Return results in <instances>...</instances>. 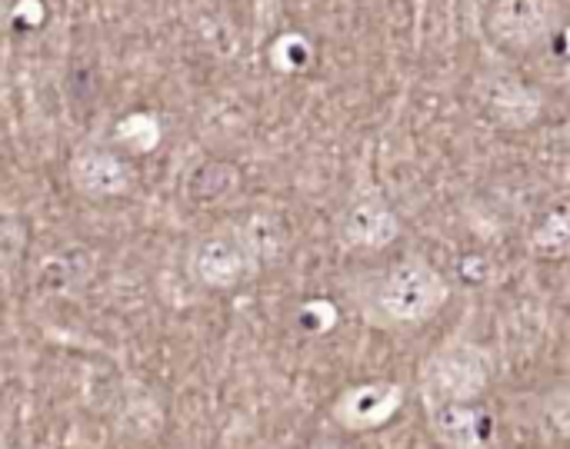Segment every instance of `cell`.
<instances>
[{"label":"cell","mask_w":570,"mask_h":449,"mask_svg":"<svg viewBox=\"0 0 570 449\" xmlns=\"http://www.w3.org/2000/svg\"><path fill=\"white\" fill-rule=\"evenodd\" d=\"M451 300V283L428 257H401L354 280L361 317L387 333H414L428 327Z\"/></svg>","instance_id":"obj_1"},{"label":"cell","mask_w":570,"mask_h":449,"mask_svg":"<svg viewBox=\"0 0 570 449\" xmlns=\"http://www.w3.org/2000/svg\"><path fill=\"white\" fill-rule=\"evenodd\" d=\"M491 387V357L484 347L468 340H451L438 347L417 373V393L428 410L448 403H471L481 400Z\"/></svg>","instance_id":"obj_2"},{"label":"cell","mask_w":570,"mask_h":449,"mask_svg":"<svg viewBox=\"0 0 570 449\" xmlns=\"http://www.w3.org/2000/svg\"><path fill=\"white\" fill-rule=\"evenodd\" d=\"M187 270L200 287L220 290V293L237 290L250 277L261 273V267H257L244 233L237 230V223H224L217 230L200 233L187 250Z\"/></svg>","instance_id":"obj_3"},{"label":"cell","mask_w":570,"mask_h":449,"mask_svg":"<svg viewBox=\"0 0 570 449\" xmlns=\"http://www.w3.org/2000/svg\"><path fill=\"white\" fill-rule=\"evenodd\" d=\"M561 0H494L484 20L488 37L501 50H534L564 30Z\"/></svg>","instance_id":"obj_4"},{"label":"cell","mask_w":570,"mask_h":449,"mask_svg":"<svg viewBox=\"0 0 570 449\" xmlns=\"http://www.w3.org/2000/svg\"><path fill=\"white\" fill-rule=\"evenodd\" d=\"M334 237L344 250L381 253L401 237V220L381 193H357L334 220Z\"/></svg>","instance_id":"obj_5"},{"label":"cell","mask_w":570,"mask_h":449,"mask_svg":"<svg viewBox=\"0 0 570 449\" xmlns=\"http://www.w3.org/2000/svg\"><path fill=\"white\" fill-rule=\"evenodd\" d=\"M478 100L484 113L508 130L531 127L544 107L541 90L524 83L514 70H504V67H491L478 77Z\"/></svg>","instance_id":"obj_6"},{"label":"cell","mask_w":570,"mask_h":449,"mask_svg":"<svg viewBox=\"0 0 570 449\" xmlns=\"http://www.w3.org/2000/svg\"><path fill=\"white\" fill-rule=\"evenodd\" d=\"M404 407V387L394 380H371V383H357L351 390H344L334 407H331V420L347 430V433H371L387 427Z\"/></svg>","instance_id":"obj_7"},{"label":"cell","mask_w":570,"mask_h":449,"mask_svg":"<svg viewBox=\"0 0 570 449\" xmlns=\"http://www.w3.org/2000/svg\"><path fill=\"white\" fill-rule=\"evenodd\" d=\"M67 177L73 183V190L87 200H114V197H124L130 193L137 173L130 170V163L107 150V147H97V143H87V147H77L70 153V163H67Z\"/></svg>","instance_id":"obj_8"},{"label":"cell","mask_w":570,"mask_h":449,"mask_svg":"<svg viewBox=\"0 0 570 449\" xmlns=\"http://www.w3.org/2000/svg\"><path fill=\"white\" fill-rule=\"evenodd\" d=\"M428 427L444 449H491L498 440V423L481 400L428 410Z\"/></svg>","instance_id":"obj_9"},{"label":"cell","mask_w":570,"mask_h":449,"mask_svg":"<svg viewBox=\"0 0 570 449\" xmlns=\"http://www.w3.org/2000/svg\"><path fill=\"white\" fill-rule=\"evenodd\" d=\"M237 230L244 233V240H247V247H250L261 270L274 267L287 250V230L274 213H250V217L237 220Z\"/></svg>","instance_id":"obj_10"},{"label":"cell","mask_w":570,"mask_h":449,"mask_svg":"<svg viewBox=\"0 0 570 449\" xmlns=\"http://www.w3.org/2000/svg\"><path fill=\"white\" fill-rule=\"evenodd\" d=\"M531 250L538 257H564L570 250V207H558L531 233Z\"/></svg>","instance_id":"obj_11"},{"label":"cell","mask_w":570,"mask_h":449,"mask_svg":"<svg viewBox=\"0 0 570 449\" xmlns=\"http://www.w3.org/2000/svg\"><path fill=\"white\" fill-rule=\"evenodd\" d=\"M77 267H87L80 250H67V253H57L53 260H47L43 263V277H47L50 290L53 293H73L77 287H83L90 273L87 270L80 273Z\"/></svg>","instance_id":"obj_12"},{"label":"cell","mask_w":570,"mask_h":449,"mask_svg":"<svg viewBox=\"0 0 570 449\" xmlns=\"http://www.w3.org/2000/svg\"><path fill=\"white\" fill-rule=\"evenodd\" d=\"M541 420L544 427L561 437V440H570V380L551 387L541 400Z\"/></svg>","instance_id":"obj_13"},{"label":"cell","mask_w":570,"mask_h":449,"mask_svg":"<svg viewBox=\"0 0 570 449\" xmlns=\"http://www.w3.org/2000/svg\"><path fill=\"white\" fill-rule=\"evenodd\" d=\"M311 449H347V447H341V443H334V440H321V443H314Z\"/></svg>","instance_id":"obj_14"},{"label":"cell","mask_w":570,"mask_h":449,"mask_svg":"<svg viewBox=\"0 0 570 449\" xmlns=\"http://www.w3.org/2000/svg\"><path fill=\"white\" fill-rule=\"evenodd\" d=\"M564 87L570 90V57H568V63H564Z\"/></svg>","instance_id":"obj_15"}]
</instances>
